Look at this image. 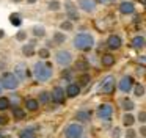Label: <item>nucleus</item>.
<instances>
[{
	"label": "nucleus",
	"mask_w": 146,
	"mask_h": 138,
	"mask_svg": "<svg viewBox=\"0 0 146 138\" xmlns=\"http://www.w3.org/2000/svg\"><path fill=\"white\" fill-rule=\"evenodd\" d=\"M35 46H36V41H32V42H27L22 46V55L25 58H32L33 55H36V50H35Z\"/></svg>",
	"instance_id": "obj_14"
},
{
	"label": "nucleus",
	"mask_w": 146,
	"mask_h": 138,
	"mask_svg": "<svg viewBox=\"0 0 146 138\" xmlns=\"http://www.w3.org/2000/svg\"><path fill=\"white\" fill-rule=\"evenodd\" d=\"M116 63V58L113 56V53H104L102 55V58H101V64L104 66V68H111V66Z\"/></svg>",
	"instance_id": "obj_17"
},
{
	"label": "nucleus",
	"mask_w": 146,
	"mask_h": 138,
	"mask_svg": "<svg viewBox=\"0 0 146 138\" xmlns=\"http://www.w3.org/2000/svg\"><path fill=\"white\" fill-rule=\"evenodd\" d=\"M3 38H5V31L0 28V39H3Z\"/></svg>",
	"instance_id": "obj_45"
},
{
	"label": "nucleus",
	"mask_w": 146,
	"mask_h": 138,
	"mask_svg": "<svg viewBox=\"0 0 146 138\" xmlns=\"http://www.w3.org/2000/svg\"><path fill=\"white\" fill-rule=\"evenodd\" d=\"M135 121H137L135 116H133L130 111H129V113H126V115L123 116V124L126 125V127H132V125L135 124Z\"/></svg>",
	"instance_id": "obj_21"
},
{
	"label": "nucleus",
	"mask_w": 146,
	"mask_h": 138,
	"mask_svg": "<svg viewBox=\"0 0 146 138\" xmlns=\"http://www.w3.org/2000/svg\"><path fill=\"white\" fill-rule=\"evenodd\" d=\"M119 13L124 16H129V14H133L135 13V3L133 2H129V0H124V2L119 3Z\"/></svg>",
	"instance_id": "obj_11"
},
{
	"label": "nucleus",
	"mask_w": 146,
	"mask_h": 138,
	"mask_svg": "<svg viewBox=\"0 0 146 138\" xmlns=\"http://www.w3.org/2000/svg\"><path fill=\"white\" fill-rule=\"evenodd\" d=\"M60 8H61V2L60 0H49L47 2V9L49 11H60Z\"/></svg>",
	"instance_id": "obj_27"
},
{
	"label": "nucleus",
	"mask_w": 146,
	"mask_h": 138,
	"mask_svg": "<svg viewBox=\"0 0 146 138\" xmlns=\"http://www.w3.org/2000/svg\"><path fill=\"white\" fill-rule=\"evenodd\" d=\"M64 41H66V34L63 33V31H55L54 33V38H52V42L54 44H63Z\"/></svg>",
	"instance_id": "obj_23"
},
{
	"label": "nucleus",
	"mask_w": 146,
	"mask_h": 138,
	"mask_svg": "<svg viewBox=\"0 0 146 138\" xmlns=\"http://www.w3.org/2000/svg\"><path fill=\"white\" fill-rule=\"evenodd\" d=\"M135 119H138L141 124H145V122H146V113L145 111H140L138 113V118H135Z\"/></svg>",
	"instance_id": "obj_40"
},
{
	"label": "nucleus",
	"mask_w": 146,
	"mask_h": 138,
	"mask_svg": "<svg viewBox=\"0 0 146 138\" xmlns=\"http://www.w3.org/2000/svg\"><path fill=\"white\" fill-rule=\"evenodd\" d=\"M126 138H137V132L133 130V129H127L126 130Z\"/></svg>",
	"instance_id": "obj_39"
},
{
	"label": "nucleus",
	"mask_w": 146,
	"mask_h": 138,
	"mask_svg": "<svg viewBox=\"0 0 146 138\" xmlns=\"http://www.w3.org/2000/svg\"><path fill=\"white\" fill-rule=\"evenodd\" d=\"M132 90H133V96L143 97V94H145V85L143 83H133Z\"/></svg>",
	"instance_id": "obj_25"
},
{
	"label": "nucleus",
	"mask_w": 146,
	"mask_h": 138,
	"mask_svg": "<svg viewBox=\"0 0 146 138\" xmlns=\"http://www.w3.org/2000/svg\"><path fill=\"white\" fill-rule=\"evenodd\" d=\"M113 116V105L111 104H101L98 108V118L104 119V121H110Z\"/></svg>",
	"instance_id": "obj_7"
},
{
	"label": "nucleus",
	"mask_w": 146,
	"mask_h": 138,
	"mask_svg": "<svg viewBox=\"0 0 146 138\" xmlns=\"http://www.w3.org/2000/svg\"><path fill=\"white\" fill-rule=\"evenodd\" d=\"M64 9H66V11H74V9H77V6L74 2L68 0V2H64Z\"/></svg>",
	"instance_id": "obj_38"
},
{
	"label": "nucleus",
	"mask_w": 146,
	"mask_h": 138,
	"mask_svg": "<svg viewBox=\"0 0 146 138\" xmlns=\"http://www.w3.org/2000/svg\"><path fill=\"white\" fill-rule=\"evenodd\" d=\"M16 39L17 41H27V31L25 30H19L16 33Z\"/></svg>",
	"instance_id": "obj_37"
},
{
	"label": "nucleus",
	"mask_w": 146,
	"mask_h": 138,
	"mask_svg": "<svg viewBox=\"0 0 146 138\" xmlns=\"http://www.w3.org/2000/svg\"><path fill=\"white\" fill-rule=\"evenodd\" d=\"M0 93H2V86H0Z\"/></svg>",
	"instance_id": "obj_49"
},
{
	"label": "nucleus",
	"mask_w": 146,
	"mask_h": 138,
	"mask_svg": "<svg viewBox=\"0 0 146 138\" xmlns=\"http://www.w3.org/2000/svg\"><path fill=\"white\" fill-rule=\"evenodd\" d=\"M80 91H82V88H80L77 83H72V82H71V83L66 86V90H64V94H66V97L74 99V97H77L80 94Z\"/></svg>",
	"instance_id": "obj_13"
},
{
	"label": "nucleus",
	"mask_w": 146,
	"mask_h": 138,
	"mask_svg": "<svg viewBox=\"0 0 146 138\" xmlns=\"http://www.w3.org/2000/svg\"><path fill=\"white\" fill-rule=\"evenodd\" d=\"M140 135H141V137H146V127H145V125L140 127Z\"/></svg>",
	"instance_id": "obj_41"
},
{
	"label": "nucleus",
	"mask_w": 146,
	"mask_h": 138,
	"mask_svg": "<svg viewBox=\"0 0 146 138\" xmlns=\"http://www.w3.org/2000/svg\"><path fill=\"white\" fill-rule=\"evenodd\" d=\"M82 135H83L82 124L72 122V124H68L66 129H64V137L66 138H82Z\"/></svg>",
	"instance_id": "obj_4"
},
{
	"label": "nucleus",
	"mask_w": 146,
	"mask_h": 138,
	"mask_svg": "<svg viewBox=\"0 0 146 138\" xmlns=\"http://www.w3.org/2000/svg\"><path fill=\"white\" fill-rule=\"evenodd\" d=\"M25 2L29 3V5H33V3H36V2H38V0H25Z\"/></svg>",
	"instance_id": "obj_46"
},
{
	"label": "nucleus",
	"mask_w": 146,
	"mask_h": 138,
	"mask_svg": "<svg viewBox=\"0 0 146 138\" xmlns=\"http://www.w3.org/2000/svg\"><path fill=\"white\" fill-rule=\"evenodd\" d=\"M64 99H66V94H64V90L61 86H54V90L50 91V100H54L55 104L61 105L64 104Z\"/></svg>",
	"instance_id": "obj_9"
},
{
	"label": "nucleus",
	"mask_w": 146,
	"mask_h": 138,
	"mask_svg": "<svg viewBox=\"0 0 146 138\" xmlns=\"http://www.w3.org/2000/svg\"><path fill=\"white\" fill-rule=\"evenodd\" d=\"M90 82H91V77H90V75L86 74V72H82V75L79 77V83H77V85H79V86L82 88V86H86V85H88Z\"/></svg>",
	"instance_id": "obj_30"
},
{
	"label": "nucleus",
	"mask_w": 146,
	"mask_h": 138,
	"mask_svg": "<svg viewBox=\"0 0 146 138\" xmlns=\"http://www.w3.org/2000/svg\"><path fill=\"white\" fill-rule=\"evenodd\" d=\"M72 77H74V74H72V71H71L69 68H64L63 71H61V78H63V80H66V82H69V83H71Z\"/></svg>",
	"instance_id": "obj_34"
},
{
	"label": "nucleus",
	"mask_w": 146,
	"mask_h": 138,
	"mask_svg": "<svg viewBox=\"0 0 146 138\" xmlns=\"http://www.w3.org/2000/svg\"><path fill=\"white\" fill-rule=\"evenodd\" d=\"M130 46H132V49H135V50H143L145 46H146V38L143 36V34H137V36L132 38Z\"/></svg>",
	"instance_id": "obj_15"
},
{
	"label": "nucleus",
	"mask_w": 146,
	"mask_h": 138,
	"mask_svg": "<svg viewBox=\"0 0 146 138\" xmlns=\"http://www.w3.org/2000/svg\"><path fill=\"white\" fill-rule=\"evenodd\" d=\"M115 88H116V82H115L113 75L104 77V80L101 82V85H99V90H101L104 94H111L115 91Z\"/></svg>",
	"instance_id": "obj_6"
},
{
	"label": "nucleus",
	"mask_w": 146,
	"mask_h": 138,
	"mask_svg": "<svg viewBox=\"0 0 146 138\" xmlns=\"http://www.w3.org/2000/svg\"><path fill=\"white\" fill-rule=\"evenodd\" d=\"M74 60L72 53L69 52V50H58L57 53H55V61H57L58 66H69L71 61Z\"/></svg>",
	"instance_id": "obj_5"
},
{
	"label": "nucleus",
	"mask_w": 146,
	"mask_h": 138,
	"mask_svg": "<svg viewBox=\"0 0 146 138\" xmlns=\"http://www.w3.org/2000/svg\"><path fill=\"white\" fill-rule=\"evenodd\" d=\"M33 75L38 82H49L54 75V68H52L50 63L44 61V60L36 61L33 64Z\"/></svg>",
	"instance_id": "obj_1"
},
{
	"label": "nucleus",
	"mask_w": 146,
	"mask_h": 138,
	"mask_svg": "<svg viewBox=\"0 0 146 138\" xmlns=\"http://www.w3.org/2000/svg\"><path fill=\"white\" fill-rule=\"evenodd\" d=\"M36 100H38L39 104H44V105H46V104L50 102V93H49V91H41Z\"/></svg>",
	"instance_id": "obj_28"
},
{
	"label": "nucleus",
	"mask_w": 146,
	"mask_h": 138,
	"mask_svg": "<svg viewBox=\"0 0 146 138\" xmlns=\"http://www.w3.org/2000/svg\"><path fill=\"white\" fill-rule=\"evenodd\" d=\"M5 69V61L3 60H0V71H3Z\"/></svg>",
	"instance_id": "obj_44"
},
{
	"label": "nucleus",
	"mask_w": 146,
	"mask_h": 138,
	"mask_svg": "<svg viewBox=\"0 0 146 138\" xmlns=\"http://www.w3.org/2000/svg\"><path fill=\"white\" fill-rule=\"evenodd\" d=\"M32 34L35 38H44L46 36V28L41 27V25H35V27H32Z\"/></svg>",
	"instance_id": "obj_22"
},
{
	"label": "nucleus",
	"mask_w": 146,
	"mask_h": 138,
	"mask_svg": "<svg viewBox=\"0 0 146 138\" xmlns=\"http://www.w3.org/2000/svg\"><path fill=\"white\" fill-rule=\"evenodd\" d=\"M107 47L110 50H118L121 49V46H123V38L119 36V34H110V36L107 38Z\"/></svg>",
	"instance_id": "obj_10"
},
{
	"label": "nucleus",
	"mask_w": 146,
	"mask_h": 138,
	"mask_svg": "<svg viewBox=\"0 0 146 138\" xmlns=\"http://www.w3.org/2000/svg\"><path fill=\"white\" fill-rule=\"evenodd\" d=\"M66 16H68V21H71V22H76V21H79V19H80L79 11H77V9H74V11H66Z\"/></svg>",
	"instance_id": "obj_35"
},
{
	"label": "nucleus",
	"mask_w": 146,
	"mask_h": 138,
	"mask_svg": "<svg viewBox=\"0 0 146 138\" xmlns=\"http://www.w3.org/2000/svg\"><path fill=\"white\" fill-rule=\"evenodd\" d=\"M5 121H7V119H5V118H3V116H0V124H3V122H5Z\"/></svg>",
	"instance_id": "obj_47"
},
{
	"label": "nucleus",
	"mask_w": 146,
	"mask_h": 138,
	"mask_svg": "<svg viewBox=\"0 0 146 138\" xmlns=\"http://www.w3.org/2000/svg\"><path fill=\"white\" fill-rule=\"evenodd\" d=\"M14 75L17 77V80H25V77L29 75V71H27V66L24 64V63H21V64H17L16 66V69H14V72H13Z\"/></svg>",
	"instance_id": "obj_16"
},
{
	"label": "nucleus",
	"mask_w": 146,
	"mask_h": 138,
	"mask_svg": "<svg viewBox=\"0 0 146 138\" xmlns=\"http://www.w3.org/2000/svg\"><path fill=\"white\" fill-rule=\"evenodd\" d=\"M11 2H13V3H21L22 0H11Z\"/></svg>",
	"instance_id": "obj_48"
},
{
	"label": "nucleus",
	"mask_w": 146,
	"mask_h": 138,
	"mask_svg": "<svg viewBox=\"0 0 146 138\" xmlns=\"http://www.w3.org/2000/svg\"><path fill=\"white\" fill-rule=\"evenodd\" d=\"M76 119L80 122H88L90 119H91V113H90L88 110H80V111L76 113Z\"/></svg>",
	"instance_id": "obj_19"
},
{
	"label": "nucleus",
	"mask_w": 146,
	"mask_h": 138,
	"mask_svg": "<svg viewBox=\"0 0 146 138\" xmlns=\"http://www.w3.org/2000/svg\"><path fill=\"white\" fill-rule=\"evenodd\" d=\"M88 61H86V60H77V63H76V69L77 71H80V72H85L86 69H88Z\"/></svg>",
	"instance_id": "obj_31"
},
{
	"label": "nucleus",
	"mask_w": 146,
	"mask_h": 138,
	"mask_svg": "<svg viewBox=\"0 0 146 138\" xmlns=\"http://www.w3.org/2000/svg\"><path fill=\"white\" fill-rule=\"evenodd\" d=\"M132 86H133V77L132 75H124L121 77V80L118 82V90L121 93H130L132 91Z\"/></svg>",
	"instance_id": "obj_8"
},
{
	"label": "nucleus",
	"mask_w": 146,
	"mask_h": 138,
	"mask_svg": "<svg viewBox=\"0 0 146 138\" xmlns=\"http://www.w3.org/2000/svg\"><path fill=\"white\" fill-rule=\"evenodd\" d=\"M60 28H61V31H63V33H66V31H71L74 28V22H71V21H63L60 24Z\"/></svg>",
	"instance_id": "obj_33"
},
{
	"label": "nucleus",
	"mask_w": 146,
	"mask_h": 138,
	"mask_svg": "<svg viewBox=\"0 0 146 138\" xmlns=\"http://www.w3.org/2000/svg\"><path fill=\"white\" fill-rule=\"evenodd\" d=\"M96 2H98V3H102V5H108L111 0H96Z\"/></svg>",
	"instance_id": "obj_43"
},
{
	"label": "nucleus",
	"mask_w": 146,
	"mask_h": 138,
	"mask_svg": "<svg viewBox=\"0 0 146 138\" xmlns=\"http://www.w3.org/2000/svg\"><path fill=\"white\" fill-rule=\"evenodd\" d=\"M13 116L16 119H24L25 118V110L21 107H13Z\"/></svg>",
	"instance_id": "obj_32"
},
{
	"label": "nucleus",
	"mask_w": 146,
	"mask_h": 138,
	"mask_svg": "<svg viewBox=\"0 0 146 138\" xmlns=\"http://www.w3.org/2000/svg\"><path fill=\"white\" fill-rule=\"evenodd\" d=\"M11 107V100L5 96H0V111H5Z\"/></svg>",
	"instance_id": "obj_29"
},
{
	"label": "nucleus",
	"mask_w": 146,
	"mask_h": 138,
	"mask_svg": "<svg viewBox=\"0 0 146 138\" xmlns=\"http://www.w3.org/2000/svg\"><path fill=\"white\" fill-rule=\"evenodd\" d=\"M72 44L77 50L80 52H90V50L94 47V36L91 33H85V31H80L74 36Z\"/></svg>",
	"instance_id": "obj_2"
},
{
	"label": "nucleus",
	"mask_w": 146,
	"mask_h": 138,
	"mask_svg": "<svg viewBox=\"0 0 146 138\" xmlns=\"http://www.w3.org/2000/svg\"><path fill=\"white\" fill-rule=\"evenodd\" d=\"M24 107H25V110H29V111H36V110L39 108V102L35 97H27L25 102H24Z\"/></svg>",
	"instance_id": "obj_18"
},
{
	"label": "nucleus",
	"mask_w": 146,
	"mask_h": 138,
	"mask_svg": "<svg viewBox=\"0 0 146 138\" xmlns=\"http://www.w3.org/2000/svg\"><path fill=\"white\" fill-rule=\"evenodd\" d=\"M121 108L126 110V111L129 113V111H132V110L135 108V104H133V100H130V99H127V97H126V99L121 100Z\"/></svg>",
	"instance_id": "obj_24"
},
{
	"label": "nucleus",
	"mask_w": 146,
	"mask_h": 138,
	"mask_svg": "<svg viewBox=\"0 0 146 138\" xmlns=\"http://www.w3.org/2000/svg\"><path fill=\"white\" fill-rule=\"evenodd\" d=\"M96 0H79V8L83 13H93L96 9Z\"/></svg>",
	"instance_id": "obj_12"
},
{
	"label": "nucleus",
	"mask_w": 146,
	"mask_h": 138,
	"mask_svg": "<svg viewBox=\"0 0 146 138\" xmlns=\"http://www.w3.org/2000/svg\"><path fill=\"white\" fill-rule=\"evenodd\" d=\"M19 138H36V133H35L33 129L27 127V129H24V130L19 132Z\"/></svg>",
	"instance_id": "obj_26"
},
{
	"label": "nucleus",
	"mask_w": 146,
	"mask_h": 138,
	"mask_svg": "<svg viewBox=\"0 0 146 138\" xmlns=\"http://www.w3.org/2000/svg\"><path fill=\"white\" fill-rule=\"evenodd\" d=\"M10 22L13 27H21L22 25V17H21L19 13H11L10 14Z\"/></svg>",
	"instance_id": "obj_20"
},
{
	"label": "nucleus",
	"mask_w": 146,
	"mask_h": 138,
	"mask_svg": "<svg viewBox=\"0 0 146 138\" xmlns=\"http://www.w3.org/2000/svg\"><path fill=\"white\" fill-rule=\"evenodd\" d=\"M38 55H39V58L41 60H47L49 56H50V52H49V49H46V47H41V49L38 50Z\"/></svg>",
	"instance_id": "obj_36"
},
{
	"label": "nucleus",
	"mask_w": 146,
	"mask_h": 138,
	"mask_svg": "<svg viewBox=\"0 0 146 138\" xmlns=\"http://www.w3.org/2000/svg\"><path fill=\"white\" fill-rule=\"evenodd\" d=\"M0 86H2V90H8V91H13L16 90L17 86H19V80H17V77L13 74V72H2V75H0Z\"/></svg>",
	"instance_id": "obj_3"
},
{
	"label": "nucleus",
	"mask_w": 146,
	"mask_h": 138,
	"mask_svg": "<svg viewBox=\"0 0 146 138\" xmlns=\"http://www.w3.org/2000/svg\"><path fill=\"white\" fill-rule=\"evenodd\" d=\"M113 138H119V129H115V130H113Z\"/></svg>",
	"instance_id": "obj_42"
}]
</instances>
